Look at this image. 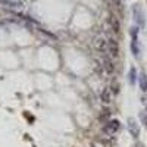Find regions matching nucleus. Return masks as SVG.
I'll return each mask as SVG.
<instances>
[{"label": "nucleus", "mask_w": 147, "mask_h": 147, "mask_svg": "<svg viewBox=\"0 0 147 147\" xmlns=\"http://www.w3.org/2000/svg\"><path fill=\"white\" fill-rule=\"evenodd\" d=\"M127 127H128V131H129L131 136H132L134 138H138V136H140V127H138V124H137V121L134 119V118H128Z\"/></svg>", "instance_id": "423d86ee"}, {"label": "nucleus", "mask_w": 147, "mask_h": 147, "mask_svg": "<svg viewBox=\"0 0 147 147\" xmlns=\"http://www.w3.org/2000/svg\"><path fill=\"white\" fill-rule=\"evenodd\" d=\"M110 90H112V93L118 94L119 93V84L118 82H113V85H112V88H110Z\"/></svg>", "instance_id": "4468645a"}, {"label": "nucleus", "mask_w": 147, "mask_h": 147, "mask_svg": "<svg viewBox=\"0 0 147 147\" xmlns=\"http://www.w3.org/2000/svg\"><path fill=\"white\" fill-rule=\"evenodd\" d=\"M138 84H140L141 91H147V75L144 72H141L138 75Z\"/></svg>", "instance_id": "1a4fd4ad"}, {"label": "nucleus", "mask_w": 147, "mask_h": 147, "mask_svg": "<svg viewBox=\"0 0 147 147\" xmlns=\"http://www.w3.org/2000/svg\"><path fill=\"white\" fill-rule=\"evenodd\" d=\"M134 147H144V146H143V144H140V143H138V144H136V146H134Z\"/></svg>", "instance_id": "dca6fc26"}, {"label": "nucleus", "mask_w": 147, "mask_h": 147, "mask_svg": "<svg viewBox=\"0 0 147 147\" xmlns=\"http://www.w3.org/2000/svg\"><path fill=\"white\" fill-rule=\"evenodd\" d=\"M93 46H94V49H96L99 53L107 55V38H106L105 35H97V37H94Z\"/></svg>", "instance_id": "f257e3e1"}, {"label": "nucleus", "mask_w": 147, "mask_h": 147, "mask_svg": "<svg viewBox=\"0 0 147 147\" xmlns=\"http://www.w3.org/2000/svg\"><path fill=\"white\" fill-rule=\"evenodd\" d=\"M110 30L116 34L121 31V25H119V21H118L116 16H110Z\"/></svg>", "instance_id": "6e6552de"}, {"label": "nucleus", "mask_w": 147, "mask_h": 147, "mask_svg": "<svg viewBox=\"0 0 147 147\" xmlns=\"http://www.w3.org/2000/svg\"><path fill=\"white\" fill-rule=\"evenodd\" d=\"M137 71H136V68H131L129 69V72H128V81H129V84L131 85H134V84H136V81H137Z\"/></svg>", "instance_id": "9d476101"}, {"label": "nucleus", "mask_w": 147, "mask_h": 147, "mask_svg": "<svg viewBox=\"0 0 147 147\" xmlns=\"http://www.w3.org/2000/svg\"><path fill=\"white\" fill-rule=\"evenodd\" d=\"M0 5H6V6H22V0H0Z\"/></svg>", "instance_id": "9b49d317"}, {"label": "nucleus", "mask_w": 147, "mask_h": 147, "mask_svg": "<svg viewBox=\"0 0 147 147\" xmlns=\"http://www.w3.org/2000/svg\"><path fill=\"white\" fill-rule=\"evenodd\" d=\"M109 116H110V112H109L107 109H103L102 113H100V116H99V119L103 122V124H106V122L109 121Z\"/></svg>", "instance_id": "f8f14e48"}, {"label": "nucleus", "mask_w": 147, "mask_h": 147, "mask_svg": "<svg viewBox=\"0 0 147 147\" xmlns=\"http://www.w3.org/2000/svg\"><path fill=\"white\" fill-rule=\"evenodd\" d=\"M119 55V46L118 41L113 38V37H109L107 38V56L110 59H115Z\"/></svg>", "instance_id": "7ed1b4c3"}, {"label": "nucleus", "mask_w": 147, "mask_h": 147, "mask_svg": "<svg viewBox=\"0 0 147 147\" xmlns=\"http://www.w3.org/2000/svg\"><path fill=\"white\" fill-rule=\"evenodd\" d=\"M112 97H113L112 90H110V88H103V91H102V94H100V100H102V103L109 105L110 102H112Z\"/></svg>", "instance_id": "0eeeda50"}, {"label": "nucleus", "mask_w": 147, "mask_h": 147, "mask_svg": "<svg viewBox=\"0 0 147 147\" xmlns=\"http://www.w3.org/2000/svg\"><path fill=\"white\" fill-rule=\"evenodd\" d=\"M91 147H105V146H103L102 143H93V146H91Z\"/></svg>", "instance_id": "2eb2a0df"}, {"label": "nucleus", "mask_w": 147, "mask_h": 147, "mask_svg": "<svg viewBox=\"0 0 147 147\" xmlns=\"http://www.w3.org/2000/svg\"><path fill=\"white\" fill-rule=\"evenodd\" d=\"M137 34H138V30H137L136 27L131 28V37H132V40H131V52H132V55L136 56V57L140 56V46H138Z\"/></svg>", "instance_id": "39448f33"}, {"label": "nucleus", "mask_w": 147, "mask_h": 147, "mask_svg": "<svg viewBox=\"0 0 147 147\" xmlns=\"http://www.w3.org/2000/svg\"><path fill=\"white\" fill-rule=\"evenodd\" d=\"M132 16H134V21H136L137 25L140 28H144L146 18H144V12H143V9H141L140 5H134L132 6Z\"/></svg>", "instance_id": "f03ea898"}, {"label": "nucleus", "mask_w": 147, "mask_h": 147, "mask_svg": "<svg viewBox=\"0 0 147 147\" xmlns=\"http://www.w3.org/2000/svg\"><path fill=\"white\" fill-rule=\"evenodd\" d=\"M119 128H121V122L118 119H109L103 127V132L107 134V136H113Z\"/></svg>", "instance_id": "20e7f679"}, {"label": "nucleus", "mask_w": 147, "mask_h": 147, "mask_svg": "<svg viewBox=\"0 0 147 147\" xmlns=\"http://www.w3.org/2000/svg\"><path fill=\"white\" fill-rule=\"evenodd\" d=\"M140 119H141V122H143V124L147 127V112H146V110L140 113Z\"/></svg>", "instance_id": "ddd939ff"}]
</instances>
